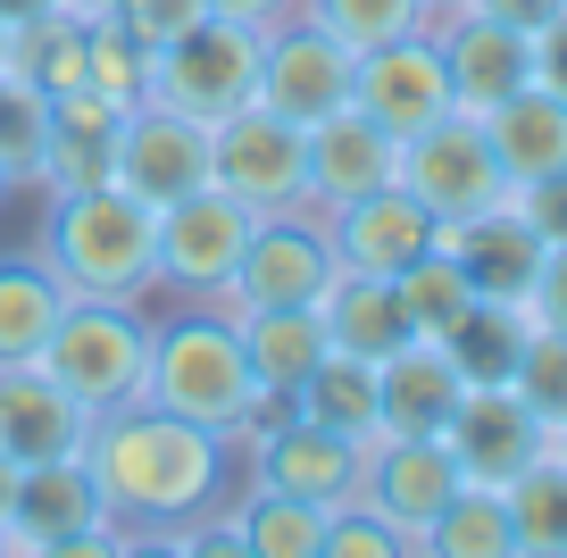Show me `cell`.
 I'll use <instances>...</instances> for the list:
<instances>
[{"instance_id":"1","label":"cell","mask_w":567,"mask_h":558,"mask_svg":"<svg viewBox=\"0 0 567 558\" xmlns=\"http://www.w3.org/2000/svg\"><path fill=\"white\" fill-rule=\"evenodd\" d=\"M84 475H92V492H101V517H117L134 541H159V534H176L184 517H200V508L226 492L234 451H226V434H209V425L134 401V409L92 417Z\"/></svg>"},{"instance_id":"2","label":"cell","mask_w":567,"mask_h":558,"mask_svg":"<svg viewBox=\"0 0 567 558\" xmlns=\"http://www.w3.org/2000/svg\"><path fill=\"white\" fill-rule=\"evenodd\" d=\"M34 259L68 283V300H151L159 292V209L125 184L51 193Z\"/></svg>"},{"instance_id":"3","label":"cell","mask_w":567,"mask_h":558,"mask_svg":"<svg viewBox=\"0 0 567 558\" xmlns=\"http://www.w3.org/2000/svg\"><path fill=\"white\" fill-rule=\"evenodd\" d=\"M250 392H259V375H250V359H243V333L217 326L209 309L184 300L167 326H151V375H142V401L151 409L226 434L250 409Z\"/></svg>"},{"instance_id":"4","label":"cell","mask_w":567,"mask_h":558,"mask_svg":"<svg viewBox=\"0 0 567 558\" xmlns=\"http://www.w3.org/2000/svg\"><path fill=\"white\" fill-rule=\"evenodd\" d=\"M259 51H267V25L200 18V25H184L176 42H159V51L142 59V101L217 125V117L259 101Z\"/></svg>"},{"instance_id":"5","label":"cell","mask_w":567,"mask_h":558,"mask_svg":"<svg viewBox=\"0 0 567 558\" xmlns=\"http://www.w3.org/2000/svg\"><path fill=\"white\" fill-rule=\"evenodd\" d=\"M42 366H51L92 417L134 409L142 375H151V317H142V300H68L51 342H42Z\"/></svg>"},{"instance_id":"6","label":"cell","mask_w":567,"mask_h":558,"mask_svg":"<svg viewBox=\"0 0 567 558\" xmlns=\"http://www.w3.org/2000/svg\"><path fill=\"white\" fill-rule=\"evenodd\" d=\"M392 184H401L434 226H467V217L509 200V175H501L493 142H484V117H467V108H451V117H434L425 134H409Z\"/></svg>"},{"instance_id":"7","label":"cell","mask_w":567,"mask_h":558,"mask_svg":"<svg viewBox=\"0 0 567 558\" xmlns=\"http://www.w3.org/2000/svg\"><path fill=\"white\" fill-rule=\"evenodd\" d=\"M209 184H226V193L250 200L259 217L309 209V125L276 117L267 101L217 117L209 125Z\"/></svg>"},{"instance_id":"8","label":"cell","mask_w":567,"mask_h":558,"mask_svg":"<svg viewBox=\"0 0 567 558\" xmlns=\"http://www.w3.org/2000/svg\"><path fill=\"white\" fill-rule=\"evenodd\" d=\"M351 75H359V51L334 34V25H318L309 9H292V18L267 25L259 101L276 108V117L318 125V117H334V108H351Z\"/></svg>"},{"instance_id":"9","label":"cell","mask_w":567,"mask_h":558,"mask_svg":"<svg viewBox=\"0 0 567 558\" xmlns=\"http://www.w3.org/2000/svg\"><path fill=\"white\" fill-rule=\"evenodd\" d=\"M250 234H259V209L234 200L226 184H200V193L167 200L159 209V292L176 300H200L243 267Z\"/></svg>"},{"instance_id":"10","label":"cell","mask_w":567,"mask_h":558,"mask_svg":"<svg viewBox=\"0 0 567 558\" xmlns=\"http://www.w3.org/2000/svg\"><path fill=\"white\" fill-rule=\"evenodd\" d=\"M443 451L460 458V484L509 492L517 475L550 451V425L534 417L509 384H467L460 409H451V425H443Z\"/></svg>"},{"instance_id":"11","label":"cell","mask_w":567,"mask_h":558,"mask_svg":"<svg viewBox=\"0 0 567 558\" xmlns=\"http://www.w3.org/2000/svg\"><path fill=\"white\" fill-rule=\"evenodd\" d=\"M334 276H342V259H334V242H326V217L318 209L259 217L243 267H234V283H243L250 309H318Z\"/></svg>"},{"instance_id":"12","label":"cell","mask_w":567,"mask_h":558,"mask_svg":"<svg viewBox=\"0 0 567 558\" xmlns=\"http://www.w3.org/2000/svg\"><path fill=\"white\" fill-rule=\"evenodd\" d=\"M109 184H125V193L151 200V209L200 193V184H209V125L184 117V108L134 101L125 125H117V167H109Z\"/></svg>"},{"instance_id":"13","label":"cell","mask_w":567,"mask_h":558,"mask_svg":"<svg viewBox=\"0 0 567 558\" xmlns=\"http://www.w3.org/2000/svg\"><path fill=\"white\" fill-rule=\"evenodd\" d=\"M351 108H368L375 125H384L392 142L425 134L434 117H451V75H443V51H434V34H401V42H375V51H359V75H351Z\"/></svg>"},{"instance_id":"14","label":"cell","mask_w":567,"mask_h":558,"mask_svg":"<svg viewBox=\"0 0 567 558\" xmlns=\"http://www.w3.org/2000/svg\"><path fill=\"white\" fill-rule=\"evenodd\" d=\"M368 451L375 442H342L309 417H276L259 442H250V484H276V492H301V500L334 508V500H359L368 484Z\"/></svg>"},{"instance_id":"15","label":"cell","mask_w":567,"mask_h":558,"mask_svg":"<svg viewBox=\"0 0 567 558\" xmlns=\"http://www.w3.org/2000/svg\"><path fill=\"white\" fill-rule=\"evenodd\" d=\"M451 492H460V458L443 451V434H384L368 451V484H359V500H375L392 517V534H401L409 558L425 550V525L443 517Z\"/></svg>"},{"instance_id":"16","label":"cell","mask_w":567,"mask_h":558,"mask_svg":"<svg viewBox=\"0 0 567 558\" xmlns=\"http://www.w3.org/2000/svg\"><path fill=\"white\" fill-rule=\"evenodd\" d=\"M92 442V409L59 384L42 359L0 366V451L18 467H42V458H84Z\"/></svg>"},{"instance_id":"17","label":"cell","mask_w":567,"mask_h":558,"mask_svg":"<svg viewBox=\"0 0 567 558\" xmlns=\"http://www.w3.org/2000/svg\"><path fill=\"white\" fill-rule=\"evenodd\" d=\"M425 34H434V51H443L451 101H460L467 117H484V108H501L509 92H526V84H534V51H526V34H509V25L476 18V9H451V18H434Z\"/></svg>"},{"instance_id":"18","label":"cell","mask_w":567,"mask_h":558,"mask_svg":"<svg viewBox=\"0 0 567 558\" xmlns=\"http://www.w3.org/2000/svg\"><path fill=\"white\" fill-rule=\"evenodd\" d=\"M326 242H334V259L351 267V276H401L409 259H425V250L443 242V226H434L401 184H384V193H368V200L326 209Z\"/></svg>"},{"instance_id":"19","label":"cell","mask_w":567,"mask_h":558,"mask_svg":"<svg viewBox=\"0 0 567 558\" xmlns=\"http://www.w3.org/2000/svg\"><path fill=\"white\" fill-rule=\"evenodd\" d=\"M401 167V142L368 117V108H334V117L309 125V209H342V200H368L392 184Z\"/></svg>"},{"instance_id":"20","label":"cell","mask_w":567,"mask_h":558,"mask_svg":"<svg viewBox=\"0 0 567 558\" xmlns=\"http://www.w3.org/2000/svg\"><path fill=\"white\" fill-rule=\"evenodd\" d=\"M84 525H101V492H92L84 458H42V467L18 475V508H9V525H0V550L68 558Z\"/></svg>"},{"instance_id":"21","label":"cell","mask_w":567,"mask_h":558,"mask_svg":"<svg viewBox=\"0 0 567 558\" xmlns=\"http://www.w3.org/2000/svg\"><path fill=\"white\" fill-rule=\"evenodd\" d=\"M117 125L125 108L109 101V92L75 84L51 101V134H42V193H84V184H109V167H117Z\"/></svg>"},{"instance_id":"22","label":"cell","mask_w":567,"mask_h":558,"mask_svg":"<svg viewBox=\"0 0 567 558\" xmlns=\"http://www.w3.org/2000/svg\"><path fill=\"white\" fill-rule=\"evenodd\" d=\"M467 375L443 342L409 333L392 359H375V401H384V434H443L451 409H460Z\"/></svg>"},{"instance_id":"23","label":"cell","mask_w":567,"mask_h":558,"mask_svg":"<svg viewBox=\"0 0 567 558\" xmlns=\"http://www.w3.org/2000/svg\"><path fill=\"white\" fill-rule=\"evenodd\" d=\"M443 250L467 267L476 300H526L534 276H543V250H550V242L509 209V200H501V209L467 217V226H443Z\"/></svg>"},{"instance_id":"24","label":"cell","mask_w":567,"mask_h":558,"mask_svg":"<svg viewBox=\"0 0 567 558\" xmlns=\"http://www.w3.org/2000/svg\"><path fill=\"white\" fill-rule=\"evenodd\" d=\"M484 142H493L501 175L509 184H534V175H559L567 167V101L543 84L509 92L501 108H484Z\"/></svg>"},{"instance_id":"25","label":"cell","mask_w":567,"mask_h":558,"mask_svg":"<svg viewBox=\"0 0 567 558\" xmlns=\"http://www.w3.org/2000/svg\"><path fill=\"white\" fill-rule=\"evenodd\" d=\"M292 417L326 425V434H342V442H384L375 359H359V350H326V359L301 375V392H292Z\"/></svg>"},{"instance_id":"26","label":"cell","mask_w":567,"mask_h":558,"mask_svg":"<svg viewBox=\"0 0 567 558\" xmlns=\"http://www.w3.org/2000/svg\"><path fill=\"white\" fill-rule=\"evenodd\" d=\"M318 317H326V342L359 350V359H392V350L409 342V317H401L392 276H351V267H342V276L326 283Z\"/></svg>"},{"instance_id":"27","label":"cell","mask_w":567,"mask_h":558,"mask_svg":"<svg viewBox=\"0 0 567 558\" xmlns=\"http://www.w3.org/2000/svg\"><path fill=\"white\" fill-rule=\"evenodd\" d=\"M326 317L318 309H250L243 317V359H250V375H259L267 392H301V375L326 359Z\"/></svg>"},{"instance_id":"28","label":"cell","mask_w":567,"mask_h":558,"mask_svg":"<svg viewBox=\"0 0 567 558\" xmlns=\"http://www.w3.org/2000/svg\"><path fill=\"white\" fill-rule=\"evenodd\" d=\"M59 309H68V283H59L34 250H9V259H0V366L42 359Z\"/></svg>"},{"instance_id":"29","label":"cell","mask_w":567,"mask_h":558,"mask_svg":"<svg viewBox=\"0 0 567 558\" xmlns=\"http://www.w3.org/2000/svg\"><path fill=\"white\" fill-rule=\"evenodd\" d=\"M425 550L434 558H517V525H509V492L460 484L443 500V517L425 525Z\"/></svg>"},{"instance_id":"30","label":"cell","mask_w":567,"mask_h":558,"mask_svg":"<svg viewBox=\"0 0 567 558\" xmlns=\"http://www.w3.org/2000/svg\"><path fill=\"white\" fill-rule=\"evenodd\" d=\"M392 292H401V317H409V333H425V342H443V333L460 326L467 309H476V283H467V267L451 259L443 242L425 250V259H409L401 276H392Z\"/></svg>"},{"instance_id":"31","label":"cell","mask_w":567,"mask_h":558,"mask_svg":"<svg viewBox=\"0 0 567 558\" xmlns=\"http://www.w3.org/2000/svg\"><path fill=\"white\" fill-rule=\"evenodd\" d=\"M318 541H326V508L318 500L276 492V484L243 492V550L250 558H318Z\"/></svg>"},{"instance_id":"32","label":"cell","mask_w":567,"mask_h":558,"mask_svg":"<svg viewBox=\"0 0 567 558\" xmlns=\"http://www.w3.org/2000/svg\"><path fill=\"white\" fill-rule=\"evenodd\" d=\"M526 326H534L526 300H476V309L443 333V350L460 359L467 384H501V375H509V359H517V342H526Z\"/></svg>"},{"instance_id":"33","label":"cell","mask_w":567,"mask_h":558,"mask_svg":"<svg viewBox=\"0 0 567 558\" xmlns=\"http://www.w3.org/2000/svg\"><path fill=\"white\" fill-rule=\"evenodd\" d=\"M509 525L526 558H567V458L559 451H543L509 484Z\"/></svg>"},{"instance_id":"34","label":"cell","mask_w":567,"mask_h":558,"mask_svg":"<svg viewBox=\"0 0 567 558\" xmlns=\"http://www.w3.org/2000/svg\"><path fill=\"white\" fill-rule=\"evenodd\" d=\"M501 384H509L543 425H559L567 417V333L559 326H526V342H517V359H509Z\"/></svg>"},{"instance_id":"35","label":"cell","mask_w":567,"mask_h":558,"mask_svg":"<svg viewBox=\"0 0 567 558\" xmlns=\"http://www.w3.org/2000/svg\"><path fill=\"white\" fill-rule=\"evenodd\" d=\"M318 25H334L351 51H375V42H401L425 25V0H301Z\"/></svg>"},{"instance_id":"36","label":"cell","mask_w":567,"mask_h":558,"mask_svg":"<svg viewBox=\"0 0 567 558\" xmlns=\"http://www.w3.org/2000/svg\"><path fill=\"white\" fill-rule=\"evenodd\" d=\"M142 59H151V51H142V42L125 34L117 18L84 25V84H92V92H109L117 108H134V101H142Z\"/></svg>"},{"instance_id":"37","label":"cell","mask_w":567,"mask_h":558,"mask_svg":"<svg viewBox=\"0 0 567 558\" xmlns=\"http://www.w3.org/2000/svg\"><path fill=\"white\" fill-rule=\"evenodd\" d=\"M318 558H409V550H401V534H392V517L375 500H334Z\"/></svg>"},{"instance_id":"38","label":"cell","mask_w":567,"mask_h":558,"mask_svg":"<svg viewBox=\"0 0 567 558\" xmlns=\"http://www.w3.org/2000/svg\"><path fill=\"white\" fill-rule=\"evenodd\" d=\"M209 18V0H117V25L142 42V51H159V42H176L184 25Z\"/></svg>"},{"instance_id":"39","label":"cell","mask_w":567,"mask_h":558,"mask_svg":"<svg viewBox=\"0 0 567 558\" xmlns=\"http://www.w3.org/2000/svg\"><path fill=\"white\" fill-rule=\"evenodd\" d=\"M509 209L526 217L543 242H567V167L559 175H534V184H509Z\"/></svg>"},{"instance_id":"40","label":"cell","mask_w":567,"mask_h":558,"mask_svg":"<svg viewBox=\"0 0 567 558\" xmlns=\"http://www.w3.org/2000/svg\"><path fill=\"white\" fill-rule=\"evenodd\" d=\"M526 51H534V84L567 101V0H559V9H550V18L526 34Z\"/></svg>"},{"instance_id":"41","label":"cell","mask_w":567,"mask_h":558,"mask_svg":"<svg viewBox=\"0 0 567 558\" xmlns=\"http://www.w3.org/2000/svg\"><path fill=\"white\" fill-rule=\"evenodd\" d=\"M526 317H534V326H559V333H567V242L543 250V276H534V292H526Z\"/></svg>"},{"instance_id":"42","label":"cell","mask_w":567,"mask_h":558,"mask_svg":"<svg viewBox=\"0 0 567 558\" xmlns=\"http://www.w3.org/2000/svg\"><path fill=\"white\" fill-rule=\"evenodd\" d=\"M467 9H476V18H493V25H509V34H534L559 0H467Z\"/></svg>"},{"instance_id":"43","label":"cell","mask_w":567,"mask_h":558,"mask_svg":"<svg viewBox=\"0 0 567 558\" xmlns=\"http://www.w3.org/2000/svg\"><path fill=\"white\" fill-rule=\"evenodd\" d=\"M301 0H209V18H243V25H276V18H292Z\"/></svg>"},{"instance_id":"44","label":"cell","mask_w":567,"mask_h":558,"mask_svg":"<svg viewBox=\"0 0 567 558\" xmlns=\"http://www.w3.org/2000/svg\"><path fill=\"white\" fill-rule=\"evenodd\" d=\"M59 0H0V25H34V18H51Z\"/></svg>"},{"instance_id":"45","label":"cell","mask_w":567,"mask_h":558,"mask_svg":"<svg viewBox=\"0 0 567 558\" xmlns=\"http://www.w3.org/2000/svg\"><path fill=\"white\" fill-rule=\"evenodd\" d=\"M18 475H25V467L0 451V525H9V508H18Z\"/></svg>"},{"instance_id":"46","label":"cell","mask_w":567,"mask_h":558,"mask_svg":"<svg viewBox=\"0 0 567 558\" xmlns=\"http://www.w3.org/2000/svg\"><path fill=\"white\" fill-rule=\"evenodd\" d=\"M451 9H467V0H425V25H434V18H451Z\"/></svg>"},{"instance_id":"47","label":"cell","mask_w":567,"mask_h":558,"mask_svg":"<svg viewBox=\"0 0 567 558\" xmlns=\"http://www.w3.org/2000/svg\"><path fill=\"white\" fill-rule=\"evenodd\" d=\"M550 451H559V458H567V417H559V425H550Z\"/></svg>"},{"instance_id":"48","label":"cell","mask_w":567,"mask_h":558,"mask_svg":"<svg viewBox=\"0 0 567 558\" xmlns=\"http://www.w3.org/2000/svg\"><path fill=\"white\" fill-rule=\"evenodd\" d=\"M0 200H9V175H0Z\"/></svg>"}]
</instances>
